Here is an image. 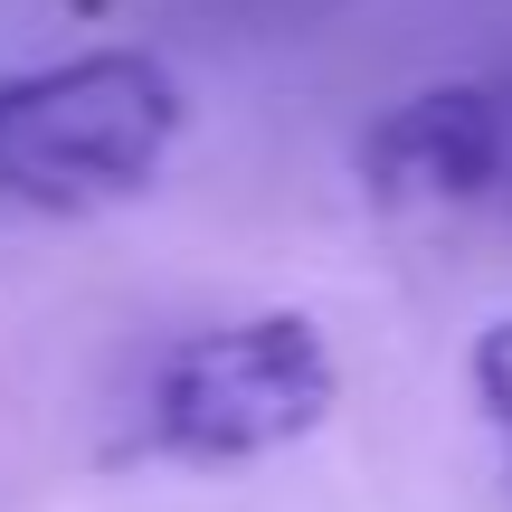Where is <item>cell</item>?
Returning <instances> with one entry per match:
<instances>
[{
    "instance_id": "6da1fadb",
    "label": "cell",
    "mask_w": 512,
    "mask_h": 512,
    "mask_svg": "<svg viewBox=\"0 0 512 512\" xmlns=\"http://www.w3.org/2000/svg\"><path fill=\"white\" fill-rule=\"evenodd\" d=\"M190 86L162 48H76L0 76V209L105 219L171 171Z\"/></svg>"
},
{
    "instance_id": "7a4b0ae2",
    "label": "cell",
    "mask_w": 512,
    "mask_h": 512,
    "mask_svg": "<svg viewBox=\"0 0 512 512\" xmlns=\"http://www.w3.org/2000/svg\"><path fill=\"white\" fill-rule=\"evenodd\" d=\"M332 408H342V361H332L323 323L294 304H256L152 351L143 389H133L124 456L228 475V465H266L304 446Z\"/></svg>"
},
{
    "instance_id": "3957f363",
    "label": "cell",
    "mask_w": 512,
    "mask_h": 512,
    "mask_svg": "<svg viewBox=\"0 0 512 512\" xmlns=\"http://www.w3.org/2000/svg\"><path fill=\"white\" fill-rule=\"evenodd\" d=\"M351 181L389 219H437V209H475L512 181V105L475 76H437L380 105L351 143Z\"/></svg>"
},
{
    "instance_id": "277c9868",
    "label": "cell",
    "mask_w": 512,
    "mask_h": 512,
    "mask_svg": "<svg viewBox=\"0 0 512 512\" xmlns=\"http://www.w3.org/2000/svg\"><path fill=\"white\" fill-rule=\"evenodd\" d=\"M465 389H475L484 427L512 446V313H494V323L475 332V351H465Z\"/></svg>"
},
{
    "instance_id": "5b68a950",
    "label": "cell",
    "mask_w": 512,
    "mask_h": 512,
    "mask_svg": "<svg viewBox=\"0 0 512 512\" xmlns=\"http://www.w3.org/2000/svg\"><path fill=\"white\" fill-rule=\"evenodd\" d=\"M503 494H512V446H503Z\"/></svg>"
}]
</instances>
